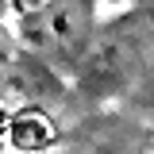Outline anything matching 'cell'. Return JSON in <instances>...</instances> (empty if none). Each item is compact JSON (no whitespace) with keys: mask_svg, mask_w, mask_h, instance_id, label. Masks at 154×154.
<instances>
[{"mask_svg":"<svg viewBox=\"0 0 154 154\" xmlns=\"http://www.w3.org/2000/svg\"><path fill=\"white\" fill-rule=\"evenodd\" d=\"M23 19V38L35 50L81 58L96 27V0H42Z\"/></svg>","mask_w":154,"mask_h":154,"instance_id":"obj_1","label":"cell"},{"mask_svg":"<svg viewBox=\"0 0 154 154\" xmlns=\"http://www.w3.org/2000/svg\"><path fill=\"white\" fill-rule=\"evenodd\" d=\"M4 139H8V146H16V150H42V146H50L58 139V131H54V123L38 112V108H23V112L8 116Z\"/></svg>","mask_w":154,"mask_h":154,"instance_id":"obj_2","label":"cell"},{"mask_svg":"<svg viewBox=\"0 0 154 154\" xmlns=\"http://www.w3.org/2000/svg\"><path fill=\"white\" fill-rule=\"evenodd\" d=\"M8 4L16 8L19 16H27V12H35V8H38V4H42V0H8Z\"/></svg>","mask_w":154,"mask_h":154,"instance_id":"obj_3","label":"cell"},{"mask_svg":"<svg viewBox=\"0 0 154 154\" xmlns=\"http://www.w3.org/2000/svg\"><path fill=\"white\" fill-rule=\"evenodd\" d=\"M4 123H8V112L0 108V146H8V139H4Z\"/></svg>","mask_w":154,"mask_h":154,"instance_id":"obj_4","label":"cell"},{"mask_svg":"<svg viewBox=\"0 0 154 154\" xmlns=\"http://www.w3.org/2000/svg\"><path fill=\"white\" fill-rule=\"evenodd\" d=\"M104 4H131V0H104Z\"/></svg>","mask_w":154,"mask_h":154,"instance_id":"obj_5","label":"cell"}]
</instances>
